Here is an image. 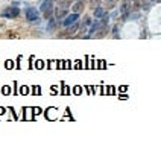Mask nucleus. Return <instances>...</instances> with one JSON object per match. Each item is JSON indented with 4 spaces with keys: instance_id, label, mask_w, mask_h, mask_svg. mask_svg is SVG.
<instances>
[{
    "instance_id": "nucleus-1",
    "label": "nucleus",
    "mask_w": 161,
    "mask_h": 164,
    "mask_svg": "<svg viewBox=\"0 0 161 164\" xmlns=\"http://www.w3.org/2000/svg\"><path fill=\"white\" fill-rule=\"evenodd\" d=\"M40 11L46 15H50L52 11H53V2L52 0H43V2L40 3Z\"/></svg>"
},
{
    "instance_id": "nucleus-2",
    "label": "nucleus",
    "mask_w": 161,
    "mask_h": 164,
    "mask_svg": "<svg viewBox=\"0 0 161 164\" xmlns=\"http://www.w3.org/2000/svg\"><path fill=\"white\" fill-rule=\"evenodd\" d=\"M2 15L5 18H17L20 15V11L17 6H11V8H6L3 12H2Z\"/></svg>"
},
{
    "instance_id": "nucleus-3",
    "label": "nucleus",
    "mask_w": 161,
    "mask_h": 164,
    "mask_svg": "<svg viewBox=\"0 0 161 164\" xmlns=\"http://www.w3.org/2000/svg\"><path fill=\"white\" fill-rule=\"evenodd\" d=\"M38 17H40L38 9H35V8H28L26 9V18H28L29 21H35V20H38Z\"/></svg>"
},
{
    "instance_id": "nucleus-4",
    "label": "nucleus",
    "mask_w": 161,
    "mask_h": 164,
    "mask_svg": "<svg viewBox=\"0 0 161 164\" xmlns=\"http://www.w3.org/2000/svg\"><path fill=\"white\" fill-rule=\"evenodd\" d=\"M79 20V14L78 12H73V14H70V15H65L64 17V26H70V24H73V23H76Z\"/></svg>"
},
{
    "instance_id": "nucleus-5",
    "label": "nucleus",
    "mask_w": 161,
    "mask_h": 164,
    "mask_svg": "<svg viewBox=\"0 0 161 164\" xmlns=\"http://www.w3.org/2000/svg\"><path fill=\"white\" fill-rule=\"evenodd\" d=\"M65 15H67V3H59L58 8H56V18L64 20Z\"/></svg>"
},
{
    "instance_id": "nucleus-6",
    "label": "nucleus",
    "mask_w": 161,
    "mask_h": 164,
    "mask_svg": "<svg viewBox=\"0 0 161 164\" xmlns=\"http://www.w3.org/2000/svg\"><path fill=\"white\" fill-rule=\"evenodd\" d=\"M90 24H91V18H88V17H87V18H84V21H82V23H80V26H79V29H78V31H85V28H87V26H90Z\"/></svg>"
},
{
    "instance_id": "nucleus-7",
    "label": "nucleus",
    "mask_w": 161,
    "mask_h": 164,
    "mask_svg": "<svg viewBox=\"0 0 161 164\" xmlns=\"http://www.w3.org/2000/svg\"><path fill=\"white\" fill-rule=\"evenodd\" d=\"M103 15H105V9H103V8L99 6V8L94 9V17H96V18H102Z\"/></svg>"
},
{
    "instance_id": "nucleus-8",
    "label": "nucleus",
    "mask_w": 161,
    "mask_h": 164,
    "mask_svg": "<svg viewBox=\"0 0 161 164\" xmlns=\"http://www.w3.org/2000/svg\"><path fill=\"white\" fill-rule=\"evenodd\" d=\"M131 9V6H129V3L128 2H125L123 5H122V14H126V12Z\"/></svg>"
},
{
    "instance_id": "nucleus-9",
    "label": "nucleus",
    "mask_w": 161,
    "mask_h": 164,
    "mask_svg": "<svg viewBox=\"0 0 161 164\" xmlns=\"http://www.w3.org/2000/svg\"><path fill=\"white\" fill-rule=\"evenodd\" d=\"M82 8H84V5L80 3V2H78L75 6H73V9H75V12H79V11H82Z\"/></svg>"
},
{
    "instance_id": "nucleus-10",
    "label": "nucleus",
    "mask_w": 161,
    "mask_h": 164,
    "mask_svg": "<svg viewBox=\"0 0 161 164\" xmlns=\"http://www.w3.org/2000/svg\"><path fill=\"white\" fill-rule=\"evenodd\" d=\"M106 2H108V3H111V2H113V0H106Z\"/></svg>"
},
{
    "instance_id": "nucleus-11",
    "label": "nucleus",
    "mask_w": 161,
    "mask_h": 164,
    "mask_svg": "<svg viewBox=\"0 0 161 164\" xmlns=\"http://www.w3.org/2000/svg\"><path fill=\"white\" fill-rule=\"evenodd\" d=\"M151 2H157V0H151Z\"/></svg>"
}]
</instances>
